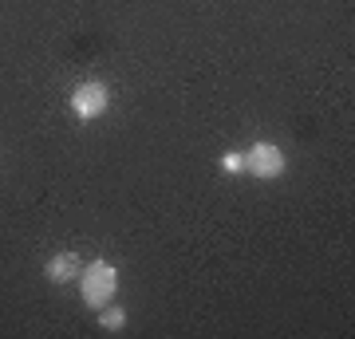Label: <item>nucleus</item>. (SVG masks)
<instances>
[{"label": "nucleus", "instance_id": "nucleus-2", "mask_svg": "<svg viewBox=\"0 0 355 339\" xmlns=\"http://www.w3.org/2000/svg\"><path fill=\"white\" fill-rule=\"evenodd\" d=\"M284 170H288V158L277 142H253L245 150V174L261 177V182H277V177H284Z\"/></svg>", "mask_w": 355, "mask_h": 339}, {"label": "nucleus", "instance_id": "nucleus-6", "mask_svg": "<svg viewBox=\"0 0 355 339\" xmlns=\"http://www.w3.org/2000/svg\"><path fill=\"white\" fill-rule=\"evenodd\" d=\"M221 170H225V174H245V154L241 150H229L225 158H221Z\"/></svg>", "mask_w": 355, "mask_h": 339}, {"label": "nucleus", "instance_id": "nucleus-3", "mask_svg": "<svg viewBox=\"0 0 355 339\" xmlns=\"http://www.w3.org/2000/svg\"><path fill=\"white\" fill-rule=\"evenodd\" d=\"M67 103H71L76 119L95 123V119H103L107 107H111V91H107V83H99V79H87V83H79V87L71 91V99Z\"/></svg>", "mask_w": 355, "mask_h": 339}, {"label": "nucleus", "instance_id": "nucleus-4", "mask_svg": "<svg viewBox=\"0 0 355 339\" xmlns=\"http://www.w3.org/2000/svg\"><path fill=\"white\" fill-rule=\"evenodd\" d=\"M79 272H83V264H79L76 252H51L48 264H44V277H48L51 284H67V280H79Z\"/></svg>", "mask_w": 355, "mask_h": 339}, {"label": "nucleus", "instance_id": "nucleus-5", "mask_svg": "<svg viewBox=\"0 0 355 339\" xmlns=\"http://www.w3.org/2000/svg\"><path fill=\"white\" fill-rule=\"evenodd\" d=\"M99 327H107V331H123V327H127V312L114 308V300H111L107 308H99Z\"/></svg>", "mask_w": 355, "mask_h": 339}, {"label": "nucleus", "instance_id": "nucleus-1", "mask_svg": "<svg viewBox=\"0 0 355 339\" xmlns=\"http://www.w3.org/2000/svg\"><path fill=\"white\" fill-rule=\"evenodd\" d=\"M114 296H119V272H114V264L111 261L83 264V272H79V300H83V308L99 312Z\"/></svg>", "mask_w": 355, "mask_h": 339}]
</instances>
